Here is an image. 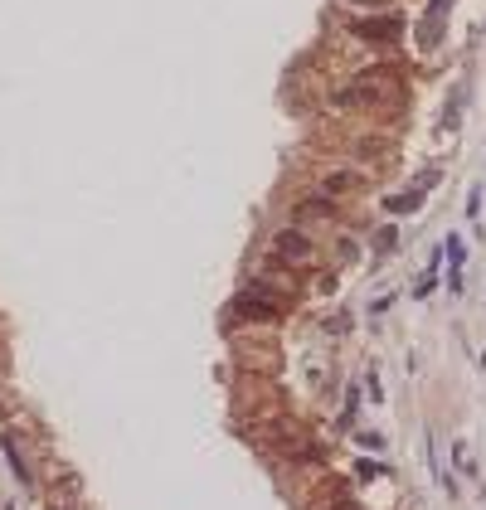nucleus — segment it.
Instances as JSON below:
<instances>
[{"label": "nucleus", "mask_w": 486, "mask_h": 510, "mask_svg": "<svg viewBox=\"0 0 486 510\" xmlns=\"http://www.w3.org/2000/svg\"><path fill=\"white\" fill-rule=\"evenodd\" d=\"M438 180H443V170H423V175H418V190H423V195H428V190H433V185H438Z\"/></svg>", "instance_id": "dca6fc26"}, {"label": "nucleus", "mask_w": 486, "mask_h": 510, "mask_svg": "<svg viewBox=\"0 0 486 510\" xmlns=\"http://www.w3.org/2000/svg\"><path fill=\"white\" fill-rule=\"evenodd\" d=\"M355 413H360V389H345V408H341V428H355Z\"/></svg>", "instance_id": "9b49d317"}, {"label": "nucleus", "mask_w": 486, "mask_h": 510, "mask_svg": "<svg viewBox=\"0 0 486 510\" xmlns=\"http://www.w3.org/2000/svg\"><path fill=\"white\" fill-rule=\"evenodd\" d=\"M448 297H462V272L448 268Z\"/></svg>", "instance_id": "f3484780"}, {"label": "nucleus", "mask_w": 486, "mask_h": 510, "mask_svg": "<svg viewBox=\"0 0 486 510\" xmlns=\"http://www.w3.org/2000/svg\"><path fill=\"white\" fill-rule=\"evenodd\" d=\"M341 214V204H336V195H301V200L292 204V219H336Z\"/></svg>", "instance_id": "20e7f679"}, {"label": "nucleus", "mask_w": 486, "mask_h": 510, "mask_svg": "<svg viewBox=\"0 0 486 510\" xmlns=\"http://www.w3.org/2000/svg\"><path fill=\"white\" fill-rule=\"evenodd\" d=\"M433 292H438V268H428V272L413 282V292H408V297H413V302H428Z\"/></svg>", "instance_id": "1a4fd4ad"}, {"label": "nucleus", "mask_w": 486, "mask_h": 510, "mask_svg": "<svg viewBox=\"0 0 486 510\" xmlns=\"http://www.w3.org/2000/svg\"><path fill=\"white\" fill-rule=\"evenodd\" d=\"M350 185H355V175H350V170H336V175L321 180V195H341V190H350Z\"/></svg>", "instance_id": "9d476101"}, {"label": "nucleus", "mask_w": 486, "mask_h": 510, "mask_svg": "<svg viewBox=\"0 0 486 510\" xmlns=\"http://www.w3.org/2000/svg\"><path fill=\"white\" fill-rule=\"evenodd\" d=\"M355 442H360L370 457H375V452H385V432H370V428H365V432H355Z\"/></svg>", "instance_id": "f8f14e48"}, {"label": "nucleus", "mask_w": 486, "mask_h": 510, "mask_svg": "<svg viewBox=\"0 0 486 510\" xmlns=\"http://www.w3.org/2000/svg\"><path fill=\"white\" fill-rule=\"evenodd\" d=\"M234 316H238V321H258V326H268V321H283V302H273V297L243 287V292L234 297Z\"/></svg>", "instance_id": "f257e3e1"}, {"label": "nucleus", "mask_w": 486, "mask_h": 510, "mask_svg": "<svg viewBox=\"0 0 486 510\" xmlns=\"http://www.w3.org/2000/svg\"><path fill=\"white\" fill-rule=\"evenodd\" d=\"M365 394H370V404H385V384H380L375 370H365Z\"/></svg>", "instance_id": "ddd939ff"}, {"label": "nucleus", "mask_w": 486, "mask_h": 510, "mask_svg": "<svg viewBox=\"0 0 486 510\" xmlns=\"http://www.w3.org/2000/svg\"><path fill=\"white\" fill-rule=\"evenodd\" d=\"M350 29L360 39H370V44H394L403 34V20H394V15H385V20H350Z\"/></svg>", "instance_id": "7ed1b4c3"}, {"label": "nucleus", "mask_w": 486, "mask_h": 510, "mask_svg": "<svg viewBox=\"0 0 486 510\" xmlns=\"http://www.w3.org/2000/svg\"><path fill=\"white\" fill-rule=\"evenodd\" d=\"M443 253H448V268H452V272L467 268V243H462V233H448V238H443Z\"/></svg>", "instance_id": "0eeeda50"}, {"label": "nucleus", "mask_w": 486, "mask_h": 510, "mask_svg": "<svg viewBox=\"0 0 486 510\" xmlns=\"http://www.w3.org/2000/svg\"><path fill=\"white\" fill-rule=\"evenodd\" d=\"M467 219H472V224L482 219V185H472V190H467Z\"/></svg>", "instance_id": "4468645a"}, {"label": "nucleus", "mask_w": 486, "mask_h": 510, "mask_svg": "<svg viewBox=\"0 0 486 510\" xmlns=\"http://www.w3.org/2000/svg\"><path fill=\"white\" fill-rule=\"evenodd\" d=\"M341 258H360V243L355 238H341Z\"/></svg>", "instance_id": "6ab92c4d"}, {"label": "nucleus", "mask_w": 486, "mask_h": 510, "mask_svg": "<svg viewBox=\"0 0 486 510\" xmlns=\"http://www.w3.org/2000/svg\"><path fill=\"white\" fill-rule=\"evenodd\" d=\"M311 253H316V243H311L301 228H292V224H287V228L273 233V258H278V263H306Z\"/></svg>", "instance_id": "f03ea898"}, {"label": "nucleus", "mask_w": 486, "mask_h": 510, "mask_svg": "<svg viewBox=\"0 0 486 510\" xmlns=\"http://www.w3.org/2000/svg\"><path fill=\"white\" fill-rule=\"evenodd\" d=\"M0 447H5V457H10V472H15V476H20V486L29 491V486H34V476H29V467H24V457H20V447H15V437H5Z\"/></svg>", "instance_id": "6e6552de"}, {"label": "nucleus", "mask_w": 486, "mask_h": 510, "mask_svg": "<svg viewBox=\"0 0 486 510\" xmlns=\"http://www.w3.org/2000/svg\"><path fill=\"white\" fill-rule=\"evenodd\" d=\"M345 5H360V10H389L394 0H345Z\"/></svg>", "instance_id": "a211bd4d"}, {"label": "nucleus", "mask_w": 486, "mask_h": 510, "mask_svg": "<svg viewBox=\"0 0 486 510\" xmlns=\"http://www.w3.org/2000/svg\"><path fill=\"white\" fill-rule=\"evenodd\" d=\"M370 248H375L380 258H389V253L399 248V224H380V228L370 233Z\"/></svg>", "instance_id": "423d86ee"}, {"label": "nucleus", "mask_w": 486, "mask_h": 510, "mask_svg": "<svg viewBox=\"0 0 486 510\" xmlns=\"http://www.w3.org/2000/svg\"><path fill=\"white\" fill-rule=\"evenodd\" d=\"M423 209V190L413 185V190H403V195H389L385 200V214H418Z\"/></svg>", "instance_id": "39448f33"}, {"label": "nucleus", "mask_w": 486, "mask_h": 510, "mask_svg": "<svg viewBox=\"0 0 486 510\" xmlns=\"http://www.w3.org/2000/svg\"><path fill=\"white\" fill-rule=\"evenodd\" d=\"M355 476H360V481H375V476H385V467H380V462H370V457H365V462H360V467H355Z\"/></svg>", "instance_id": "2eb2a0df"}]
</instances>
